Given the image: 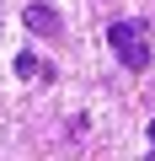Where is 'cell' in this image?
Wrapping results in <instances>:
<instances>
[{"label":"cell","instance_id":"cell-4","mask_svg":"<svg viewBox=\"0 0 155 161\" xmlns=\"http://www.w3.org/2000/svg\"><path fill=\"white\" fill-rule=\"evenodd\" d=\"M150 150H155V118H150Z\"/></svg>","mask_w":155,"mask_h":161},{"label":"cell","instance_id":"cell-2","mask_svg":"<svg viewBox=\"0 0 155 161\" xmlns=\"http://www.w3.org/2000/svg\"><path fill=\"white\" fill-rule=\"evenodd\" d=\"M22 22H27V27H32L38 38H64V16H59V11L48 6V0H32V6L22 11Z\"/></svg>","mask_w":155,"mask_h":161},{"label":"cell","instance_id":"cell-1","mask_svg":"<svg viewBox=\"0 0 155 161\" xmlns=\"http://www.w3.org/2000/svg\"><path fill=\"white\" fill-rule=\"evenodd\" d=\"M107 43H112V54H118V64L128 75H144L155 64V48H150V27L144 22H112L107 27Z\"/></svg>","mask_w":155,"mask_h":161},{"label":"cell","instance_id":"cell-3","mask_svg":"<svg viewBox=\"0 0 155 161\" xmlns=\"http://www.w3.org/2000/svg\"><path fill=\"white\" fill-rule=\"evenodd\" d=\"M16 75H22V80H38V86H48V80H54L59 70H54L48 59H38L32 48H22V54H16Z\"/></svg>","mask_w":155,"mask_h":161}]
</instances>
